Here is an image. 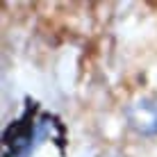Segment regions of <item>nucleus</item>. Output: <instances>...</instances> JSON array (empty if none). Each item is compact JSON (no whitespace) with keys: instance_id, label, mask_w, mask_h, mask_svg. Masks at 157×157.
<instances>
[{"instance_id":"nucleus-1","label":"nucleus","mask_w":157,"mask_h":157,"mask_svg":"<svg viewBox=\"0 0 157 157\" xmlns=\"http://www.w3.org/2000/svg\"><path fill=\"white\" fill-rule=\"evenodd\" d=\"M128 123L132 130H137L139 134L153 137L157 134V98L146 96V98L134 100L125 112Z\"/></svg>"},{"instance_id":"nucleus-2","label":"nucleus","mask_w":157,"mask_h":157,"mask_svg":"<svg viewBox=\"0 0 157 157\" xmlns=\"http://www.w3.org/2000/svg\"><path fill=\"white\" fill-rule=\"evenodd\" d=\"M32 123L30 116H23L18 121H14L12 125L5 130V137H2V157H16L18 153H23L25 148L32 141Z\"/></svg>"}]
</instances>
